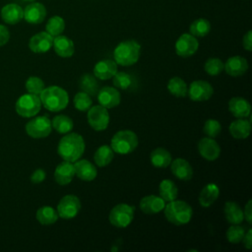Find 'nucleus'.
<instances>
[{
  "instance_id": "obj_1",
  "label": "nucleus",
  "mask_w": 252,
  "mask_h": 252,
  "mask_svg": "<svg viewBox=\"0 0 252 252\" xmlns=\"http://www.w3.org/2000/svg\"><path fill=\"white\" fill-rule=\"evenodd\" d=\"M57 151L59 156L67 161L75 162L84 154L85 142L81 135L77 133H67L58 144Z\"/></svg>"
},
{
  "instance_id": "obj_2",
  "label": "nucleus",
  "mask_w": 252,
  "mask_h": 252,
  "mask_svg": "<svg viewBox=\"0 0 252 252\" xmlns=\"http://www.w3.org/2000/svg\"><path fill=\"white\" fill-rule=\"evenodd\" d=\"M39 98L41 104H43L47 110L53 112L64 109L69 102L67 92L58 86L44 88L39 94Z\"/></svg>"
},
{
  "instance_id": "obj_3",
  "label": "nucleus",
  "mask_w": 252,
  "mask_h": 252,
  "mask_svg": "<svg viewBox=\"0 0 252 252\" xmlns=\"http://www.w3.org/2000/svg\"><path fill=\"white\" fill-rule=\"evenodd\" d=\"M164 217L166 220L175 225H183L190 221L192 218V208L191 206L180 200H173L168 202L163 208Z\"/></svg>"
},
{
  "instance_id": "obj_4",
  "label": "nucleus",
  "mask_w": 252,
  "mask_h": 252,
  "mask_svg": "<svg viewBox=\"0 0 252 252\" xmlns=\"http://www.w3.org/2000/svg\"><path fill=\"white\" fill-rule=\"evenodd\" d=\"M141 45L133 39L120 42L113 51V57L116 64L121 66H131L135 64L140 57Z\"/></svg>"
},
{
  "instance_id": "obj_5",
  "label": "nucleus",
  "mask_w": 252,
  "mask_h": 252,
  "mask_svg": "<svg viewBox=\"0 0 252 252\" xmlns=\"http://www.w3.org/2000/svg\"><path fill=\"white\" fill-rule=\"evenodd\" d=\"M138 146V137L131 130H121L116 132L110 143L113 152L120 155H127L136 150Z\"/></svg>"
},
{
  "instance_id": "obj_6",
  "label": "nucleus",
  "mask_w": 252,
  "mask_h": 252,
  "mask_svg": "<svg viewBox=\"0 0 252 252\" xmlns=\"http://www.w3.org/2000/svg\"><path fill=\"white\" fill-rule=\"evenodd\" d=\"M135 208L128 204H118L114 206L108 216L109 222L118 228H123L128 226L134 218Z\"/></svg>"
},
{
  "instance_id": "obj_7",
  "label": "nucleus",
  "mask_w": 252,
  "mask_h": 252,
  "mask_svg": "<svg viewBox=\"0 0 252 252\" xmlns=\"http://www.w3.org/2000/svg\"><path fill=\"white\" fill-rule=\"evenodd\" d=\"M41 107V101L37 94H26L20 96L16 102V111L22 117H32L36 115Z\"/></svg>"
},
{
  "instance_id": "obj_8",
  "label": "nucleus",
  "mask_w": 252,
  "mask_h": 252,
  "mask_svg": "<svg viewBox=\"0 0 252 252\" xmlns=\"http://www.w3.org/2000/svg\"><path fill=\"white\" fill-rule=\"evenodd\" d=\"M51 130V121L45 115L34 117L26 124L27 134L35 139L47 137Z\"/></svg>"
},
{
  "instance_id": "obj_9",
  "label": "nucleus",
  "mask_w": 252,
  "mask_h": 252,
  "mask_svg": "<svg viewBox=\"0 0 252 252\" xmlns=\"http://www.w3.org/2000/svg\"><path fill=\"white\" fill-rule=\"evenodd\" d=\"M81 209V202L75 195L69 194L64 196L57 205L58 217L64 220L75 218Z\"/></svg>"
},
{
  "instance_id": "obj_10",
  "label": "nucleus",
  "mask_w": 252,
  "mask_h": 252,
  "mask_svg": "<svg viewBox=\"0 0 252 252\" xmlns=\"http://www.w3.org/2000/svg\"><path fill=\"white\" fill-rule=\"evenodd\" d=\"M88 122L95 131L105 130L109 123V113L100 104L94 105L88 110Z\"/></svg>"
},
{
  "instance_id": "obj_11",
  "label": "nucleus",
  "mask_w": 252,
  "mask_h": 252,
  "mask_svg": "<svg viewBox=\"0 0 252 252\" xmlns=\"http://www.w3.org/2000/svg\"><path fill=\"white\" fill-rule=\"evenodd\" d=\"M214 89L210 83L203 80H197L191 83L187 90V94L194 101H205L211 98Z\"/></svg>"
},
{
  "instance_id": "obj_12",
  "label": "nucleus",
  "mask_w": 252,
  "mask_h": 252,
  "mask_svg": "<svg viewBox=\"0 0 252 252\" xmlns=\"http://www.w3.org/2000/svg\"><path fill=\"white\" fill-rule=\"evenodd\" d=\"M199 42L197 38L189 33L181 34L175 43L176 54L180 57L192 56L198 49Z\"/></svg>"
},
{
  "instance_id": "obj_13",
  "label": "nucleus",
  "mask_w": 252,
  "mask_h": 252,
  "mask_svg": "<svg viewBox=\"0 0 252 252\" xmlns=\"http://www.w3.org/2000/svg\"><path fill=\"white\" fill-rule=\"evenodd\" d=\"M52 44L53 36L47 32H41L31 37L29 47L34 53H44L52 47Z\"/></svg>"
},
{
  "instance_id": "obj_14",
  "label": "nucleus",
  "mask_w": 252,
  "mask_h": 252,
  "mask_svg": "<svg viewBox=\"0 0 252 252\" xmlns=\"http://www.w3.org/2000/svg\"><path fill=\"white\" fill-rule=\"evenodd\" d=\"M97 100L105 108H112L120 103V93L112 87H103L97 92Z\"/></svg>"
},
{
  "instance_id": "obj_15",
  "label": "nucleus",
  "mask_w": 252,
  "mask_h": 252,
  "mask_svg": "<svg viewBox=\"0 0 252 252\" xmlns=\"http://www.w3.org/2000/svg\"><path fill=\"white\" fill-rule=\"evenodd\" d=\"M198 151L200 155L207 160H215L220 154V147L214 138H203L198 143Z\"/></svg>"
},
{
  "instance_id": "obj_16",
  "label": "nucleus",
  "mask_w": 252,
  "mask_h": 252,
  "mask_svg": "<svg viewBox=\"0 0 252 252\" xmlns=\"http://www.w3.org/2000/svg\"><path fill=\"white\" fill-rule=\"evenodd\" d=\"M165 201L157 195H148L141 199L140 209L146 215H155L163 210Z\"/></svg>"
},
{
  "instance_id": "obj_17",
  "label": "nucleus",
  "mask_w": 252,
  "mask_h": 252,
  "mask_svg": "<svg viewBox=\"0 0 252 252\" xmlns=\"http://www.w3.org/2000/svg\"><path fill=\"white\" fill-rule=\"evenodd\" d=\"M223 69L225 70L226 74H228L229 76L238 77L246 73L248 69V63L244 57L236 55V56L229 57L226 60Z\"/></svg>"
},
{
  "instance_id": "obj_18",
  "label": "nucleus",
  "mask_w": 252,
  "mask_h": 252,
  "mask_svg": "<svg viewBox=\"0 0 252 252\" xmlns=\"http://www.w3.org/2000/svg\"><path fill=\"white\" fill-rule=\"evenodd\" d=\"M75 176V168L72 162L64 160L60 162L54 171V179L60 185H66L70 183Z\"/></svg>"
},
{
  "instance_id": "obj_19",
  "label": "nucleus",
  "mask_w": 252,
  "mask_h": 252,
  "mask_svg": "<svg viewBox=\"0 0 252 252\" xmlns=\"http://www.w3.org/2000/svg\"><path fill=\"white\" fill-rule=\"evenodd\" d=\"M170 169L174 176L180 180H190L193 176V168L191 164L184 158H175L170 162Z\"/></svg>"
},
{
  "instance_id": "obj_20",
  "label": "nucleus",
  "mask_w": 252,
  "mask_h": 252,
  "mask_svg": "<svg viewBox=\"0 0 252 252\" xmlns=\"http://www.w3.org/2000/svg\"><path fill=\"white\" fill-rule=\"evenodd\" d=\"M117 72V64L113 60L104 59L98 61L94 67V77L100 80H108Z\"/></svg>"
},
{
  "instance_id": "obj_21",
  "label": "nucleus",
  "mask_w": 252,
  "mask_h": 252,
  "mask_svg": "<svg viewBox=\"0 0 252 252\" xmlns=\"http://www.w3.org/2000/svg\"><path fill=\"white\" fill-rule=\"evenodd\" d=\"M46 16V9L41 3L29 4L24 10V18L30 24H40Z\"/></svg>"
},
{
  "instance_id": "obj_22",
  "label": "nucleus",
  "mask_w": 252,
  "mask_h": 252,
  "mask_svg": "<svg viewBox=\"0 0 252 252\" xmlns=\"http://www.w3.org/2000/svg\"><path fill=\"white\" fill-rule=\"evenodd\" d=\"M75 175L84 181H92L96 177L95 166L87 159H79L74 164Z\"/></svg>"
},
{
  "instance_id": "obj_23",
  "label": "nucleus",
  "mask_w": 252,
  "mask_h": 252,
  "mask_svg": "<svg viewBox=\"0 0 252 252\" xmlns=\"http://www.w3.org/2000/svg\"><path fill=\"white\" fill-rule=\"evenodd\" d=\"M54 51L56 54L60 57H71L74 54V42L72 39L65 35H57L55 38H53V44H52Z\"/></svg>"
},
{
  "instance_id": "obj_24",
  "label": "nucleus",
  "mask_w": 252,
  "mask_h": 252,
  "mask_svg": "<svg viewBox=\"0 0 252 252\" xmlns=\"http://www.w3.org/2000/svg\"><path fill=\"white\" fill-rule=\"evenodd\" d=\"M1 18L5 23L15 25L24 18V10L18 4H7L1 9Z\"/></svg>"
},
{
  "instance_id": "obj_25",
  "label": "nucleus",
  "mask_w": 252,
  "mask_h": 252,
  "mask_svg": "<svg viewBox=\"0 0 252 252\" xmlns=\"http://www.w3.org/2000/svg\"><path fill=\"white\" fill-rule=\"evenodd\" d=\"M228 109L233 116L237 118H245L250 115L251 105L245 98L235 96L229 100Z\"/></svg>"
},
{
  "instance_id": "obj_26",
  "label": "nucleus",
  "mask_w": 252,
  "mask_h": 252,
  "mask_svg": "<svg viewBox=\"0 0 252 252\" xmlns=\"http://www.w3.org/2000/svg\"><path fill=\"white\" fill-rule=\"evenodd\" d=\"M251 123L247 119L239 118L229 125V133L235 139H246L250 135Z\"/></svg>"
},
{
  "instance_id": "obj_27",
  "label": "nucleus",
  "mask_w": 252,
  "mask_h": 252,
  "mask_svg": "<svg viewBox=\"0 0 252 252\" xmlns=\"http://www.w3.org/2000/svg\"><path fill=\"white\" fill-rule=\"evenodd\" d=\"M220 195V189L218 185L214 183L207 184L201 191L199 196V202L200 205L204 208H208L218 199Z\"/></svg>"
},
{
  "instance_id": "obj_28",
  "label": "nucleus",
  "mask_w": 252,
  "mask_h": 252,
  "mask_svg": "<svg viewBox=\"0 0 252 252\" xmlns=\"http://www.w3.org/2000/svg\"><path fill=\"white\" fill-rule=\"evenodd\" d=\"M150 159L155 167L164 168L168 166L172 160L170 153L163 148H157L153 150L150 155Z\"/></svg>"
},
{
  "instance_id": "obj_29",
  "label": "nucleus",
  "mask_w": 252,
  "mask_h": 252,
  "mask_svg": "<svg viewBox=\"0 0 252 252\" xmlns=\"http://www.w3.org/2000/svg\"><path fill=\"white\" fill-rule=\"evenodd\" d=\"M224 216L231 224H239L244 220L243 211L235 202H226L224 205Z\"/></svg>"
},
{
  "instance_id": "obj_30",
  "label": "nucleus",
  "mask_w": 252,
  "mask_h": 252,
  "mask_svg": "<svg viewBox=\"0 0 252 252\" xmlns=\"http://www.w3.org/2000/svg\"><path fill=\"white\" fill-rule=\"evenodd\" d=\"M113 157H114V153H113V150L111 149L110 146H107V145H103V146H100L94 153V162L97 166H106L108 165L111 160L113 159Z\"/></svg>"
},
{
  "instance_id": "obj_31",
  "label": "nucleus",
  "mask_w": 252,
  "mask_h": 252,
  "mask_svg": "<svg viewBox=\"0 0 252 252\" xmlns=\"http://www.w3.org/2000/svg\"><path fill=\"white\" fill-rule=\"evenodd\" d=\"M178 189L175 183L170 179H163L159 184V196L165 201L170 202L176 199Z\"/></svg>"
},
{
  "instance_id": "obj_32",
  "label": "nucleus",
  "mask_w": 252,
  "mask_h": 252,
  "mask_svg": "<svg viewBox=\"0 0 252 252\" xmlns=\"http://www.w3.org/2000/svg\"><path fill=\"white\" fill-rule=\"evenodd\" d=\"M79 87L89 95H95L98 92V83L94 76L90 74H85L80 78Z\"/></svg>"
},
{
  "instance_id": "obj_33",
  "label": "nucleus",
  "mask_w": 252,
  "mask_h": 252,
  "mask_svg": "<svg viewBox=\"0 0 252 252\" xmlns=\"http://www.w3.org/2000/svg\"><path fill=\"white\" fill-rule=\"evenodd\" d=\"M167 90L168 92L177 97H184L187 95V84L179 77L171 78L167 83Z\"/></svg>"
},
{
  "instance_id": "obj_34",
  "label": "nucleus",
  "mask_w": 252,
  "mask_h": 252,
  "mask_svg": "<svg viewBox=\"0 0 252 252\" xmlns=\"http://www.w3.org/2000/svg\"><path fill=\"white\" fill-rule=\"evenodd\" d=\"M57 219H58L57 211H55L52 207L44 206L39 208L36 212V220L41 224H45V225L52 224L56 222Z\"/></svg>"
},
{
  "instance_id": "obj_35",
  "label": "nucleus",
  "mask_w": 252,
  "mask_h": 252,
  "mask_svg": "<svg viewBox=\"0 0 252 252\" xmlns=\"http://www.w3.org/2000/svg\"><path fill=\"white\" fill-rule=\"evenodd\" d=\"M52 128L60 134H67L73 129V121L67 115H57L52 119Z\"/></svg>"
},
{
  "instance_id": "obj_36",
  "label": "nucleus",
  "mask_w": 252,
  "mask_h": 252,
  "mask_svg": "<svg viewBox=\"0 0 252 252\" xmlns=\"http://www.w3.org/2000/svg\"><path fill=\"white\" fill-rule=\"evenodd\" d=\"M113 78V85L117 89L129 90L135 86V79L132 75L126 72H116Z\"/></svg>"
},
{
  "instance_id": "obj_37",
  "label": "nucleus",
  "mask_w": 252,
  "mask_h": 252,
  "mask_svg": "<svg viewBox=\"0 0 252 252\" xmlns=\"http://www.w3.org/2000/svg\"><path fill=\"white\" fill-rule=\"evenodd\" d=\"M211 31V24L206 19H197L190 26V32L194 36L203 37L207 35Z\"/></svg>"
},
{
  "instance_id": "obj_38",
  "label": "nucleus",
  "mask_w": 252,
  "mask_h": 252,
  "mask_svg": "<svg viewBox=\"0 0 252 252\" xmlns=\"http://www.w3.org/2000/svg\"><path fill=\"white\" fill-rule=\"evenodd\" d=\"M45 29L49 34L52 36H57L63 32L65 29V22L61 17L53 16L48 20Z\"/></svg>"
},
{
  "instance_id": "obj_39",
  "label": "nucleus",
  "mask_w": 252,
  "mask_h": 252,
  "mask_svg": "<svg viewBox=\"0 0 252 252\" xmlns=\"http://www.w3.org/2000/svg\"><path fill=\"white\" fill-rule=\"evenodd\" d=\"M92 98L91 96L84 93H78L75 94L74 96V106L76 107V109L80 110V111H87L91 108L92 106Z\"/></svg>"
},
{
  "instance_id": "obj_40",
  "label": "nucleus",
  "mask_w": 252,
  "mask_h": 252,
  "mask_svg": "<svg viewBox=\"0 0 252 252\" xmlns=\"http://www.w3.org/2000/svg\"><path fill=\"white\" fill-rule=\"evenodd\" d=\"M245 234V229L243 226H240L238 224H232L228 229L226 230V239L233 244L239 243L242 241V238Z\"/></svg>"
},
{
  "instance_id": "obj_41",
  "label": "nucleus",
  "mask_w": 252,
  "mask_h": 252,
  "mask_svg": "<svg viewBox=\"0 0 252 252\" xmlns=\"http://www.w3.org/2000/svg\"><path fill=\"white\" fill-rule=\"evenodd\" d=\"M224 64L219 58H210L206 61L204 65L205 71L211 76H217L222 72Z\"/></svg>"
},
{
  "instance_id": "obj_42",
  "label": "nucleus",
  "mask_w": 252,
  "mask_h": 252,
  "mask_svg": "<svg viewBox=\"0 0 252 252\" xmlns=\"http://www.w3.org/2000/svg\"><path fill=\"white\" fill-rule=\"evenodd\" d=\"M221 131V125L218 120L208 119L203 127V132L210 138H216Z\"/></svg>"
},
{
  "instance_id": "obj_43",
  "label": "nucleus",
  "mask_w": 252,
  "mask_h": 252,
  "mask_svg": "<svg viewBox=\"0 0 252 252\" xmlns=\"http://www.w3.org/2000/svg\"><path fill=\"white\" fill-rule=\"evenodd\" d=\"M26 89L30 94H39L44 89V83L40 78L32 76L27 80Z\"/></svg>"
},
{
  "instance_id": "obj_44",
  "label": "nucleus",
  "mask_w": 252,
  "mask_h": 252,
  "mask_svg": "<svg viewBox=\"0 0 252 252\" xmlns=\"http://www.w3.org/2000/svg\"><path fill=\"white\" fill-rule=\"evenodd\" d=\"M45 176H46L45 171H44L43 169L38 168V169H36V170H34V171L32 172V176H31V181H32V183H35V184L41 183V182L45 179Z\"/></svg>"
},
{
  "instance_id": "obj_45",
  "label": "nucleus",
  "mask_w": 252,
  "mask_h": 252,
  "mask_svg": "<svg viewBox=\"0 0 252 252\" xmlns=\"http://www.w3.org/2000/svg\"><path fill=\"white\" fill-rule=\"evenodd\" d=\"M9 37H10V33L8 29L5 26L0 25V46L6 44L9 40Z\"/></svg>"
},
{
  "instance_id": "obj_46",
  "label": "nucleus",
  "mask_w": 252,
  "mask_h": 252,
  "mask_svg": "<svg viewBox=\"0 0 252 252\" xmlns=\"http://www.w3.org/2000/svg\"><path fill=\"white\" fill-rule=\"evenodd\" d=\"M242 44L246 50L248 51L252 50V32L251 31H248L247 33L243 36Z\"/></svg>"
},
{
  "instance_id": "obj_47",
  "label": "nucleus",
  "mask_w": 252,
  "mask_h": 252,
  "mask_svg": "<svg viewBox=\"0 0 252 252\" xmlns=\"http://www.w3.org/2000/svg\"><path fill=\"white\" fill-rule=\"evenodd\" d=\"M252 201L249 200L248 203L246 204L245 208H244V212H243V215H244V219L247 220L248 223H252Z\"/></svg>"
},
{
  "instance_id": "obj_48",
  "label": "nucleus",
  "mask_w": 252,
  "mask_h": 252,
  "mask_svg": "<svg viewBox=\"0 0 252 252\" xmlns=\"http://www.w3.org/2000/svg\"><path fill=\"white\" fill-rule=\"evenodd\" d=\"M251 238H252V230H251V228H249L248 231L244 234V236L242 238L243 245L247 249H251V247H252V239Z\"/></svg>"
},
{
  "instance_id": "obj_49",
  "label": "nucleus",
  "mask_w": 252,
  "mask_h": 252,
  "mask_svg": "<svg viewBox=\"0 0 252 252\" xmlns=\"http://www.w3.org/2000/svg\"><path fill=\"white\" fill-rule=\"evenodd\" d=\"M24 1H26V2H32V1H34V0H24Z\"/></svg>"
}]
</instances>
